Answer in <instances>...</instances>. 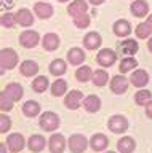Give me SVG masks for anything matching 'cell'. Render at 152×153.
Wrapping results in <instances>:
<instances>
[{"mask_svg":"<svg viewBox=\"0 0 152 153\" xmlns=\"http://www.w3.org/2000/svg\"><path fill=\"white\" fill-rule=\"evenodd\" d=\"M59 124H61V120H59L58 113L51 112V110H46V112L40 113V117H39L40 129H43L46 132H55L59 128Z\"/></svg>","mask_w":152,"mask_h":153,"instance_id":"cell-1","label":"cell"},{"mask_svg":"<svg viewBox=\"0 0 152 153\" xmlns=\"http://www.w3.org/2000/svg\"><path fill=\"white\" fill-rule=\"evenodd\" d=\"M19 62L18 53L11 48H2L0 51V64H2V72L5 70H13Z\"/></svg>","mask_w":152,"mask_h":153,"instance_id":"cell-2","label":"cell"},{"mask_svg":"<svg viewBox=\"0 0 152 153\" xmlns=\"http://www.w3.org/2000/svg\"><path fill=\"white\" fill-rule=\"evenodd\" d=\"M128 128H130V123H128L125 115L117 113L107 120V129L114 134H123L128 131Z\"/></svg>","mask_w":152,"mask_h":153,"instance_id":"cell-3","label":"cell"},{"mask_svg":"<svg viewBox=\"0 0 152 153\" xmlns=\"http://www.w3.org/2000/svg\"><path fill=\"white\" fill-rule=\"evenodd\" d=\"M90 145V139H87L83 134H72L67 139V148L70 153H83Z\"/></svg>","mask_w":152,"mask_h":153,"instance_id":"cell-4","label":"cell"},{"mask_svg":"<svg viewBox=\"0 0 152 153\" xmlns=\"http://www.w3.org/2000/svg\"><path fill=\"white\" fill-rule=\"evenodd\" d=\"M96 62L103 69H109V67H112L117 62V53L111 50V48H103L96 54Z\"/></svg>","mask_w":152,"mask_h":153,"instance_id":"cell-5","label":"cell"},{"mask_svg":"<svg viewBox=\"0 0 152 153\" xmlns=\"http://www.w3.org/2000/svg\"><path fill=\"white\" fill-rule=\"evenodd\" d=\"M83 99H85V96H83L82 91L72 89L64 96V105H66V108H69V110H77L80 107H83Z\"/></svg>","mask_w":152,"mask_h":153,"instance_id":"cell-6","label":"cell"},{"mask_svg":"<svg viewBox=\"0 0 152 153\" xmlns=\"http://www.w3.org/2000/svg\"><path fill=\"white\" fill-rule=\"evenodd\" d=\"M40 42H42V38H40V33L37 30H31V29H27V30L21 32V35H19V45L22 48H27V50L35 48Z\"/></svg>","mask_w":152,"mask_h":153,"instance_id":"cell-7","label":"cell"},{"mask_svg":"<svg viewBox=\"0 0 152 153\" xmlns=\"http://www.w3.org/2000/svg\"><path fill=\"white\" fill-rule=\"evenodd\" d=\"M67 147V139L61 132H53L51 137L48 139V150L50 153H64Z\"/></svg>","mask_w":152,"mask_h":153,"instance_id":"cell-8","label":"cell"},{"mask_svg":"<svg viewBox=\"0 0 152 153\" xmlns=\"http://www.w3.org/2000/svg\"><path fill=\"white\" fill-rule=\"evenodd\" d=\"M5 142L8 145V150H10L11 153H19V152H22V148L27 145L24 136L19 134V132H11L10 136L5 139Z\"/></svg>","mask_w":152,"mask_h":153,"instance_id":"cell-9","label":"cell"},{"mask_svg":"<svg viewBox=\"0 0 152 153\" xmlns=\"http://www.w3.org/2000/svg\"><path fill=\"white\" fill-rule=\"evenodd\" d=\"M128 86H130V80L127 76H123V74H118L115 76H112L111 80V93L120 96V94H125Z\"/></svg>","mask_w":152,"mask_h":153,"instance_id":"cell-10","label":"cell"},{"mask_svg":"<svg viewBox=\"0 0 152 153\" xmlns=\"http://www.w3.org/2000/svg\"><path fill=\"white\" fill-rule=\"evenodd\" d=\"M90 147H91L93 152L96 153H101V152H106V148L109 147V139L106 134L103 132H96L90 137Z\"/></svg>","mask_w":152,"mask_h":153,"instance_id":"cell-11","label":"cell"},{"mask_svg":"<svg viewBox=\"0 0 152 153\" xmlns=\"http://www.w3.org/2000/svg\"><path fill=\"white\" fill-rule=\"evenodd\" d=\"M149 80H151V76L149 74L144 70V69H136V70H133V74L130 76V83L135 86V88H146L147 83H149Z\"/></svg>","mask_w":152,"mask_h":153,"instance_id":"cell-12","label":"cell"},{"mask_svg":"<svg viewBox=\"0 0 152 153\" xmlns=\"http://www.w3.org/2000/svg\"><path fill=\"white\" fill-rule=\"evenodd\" d=\"M131 24H130V21L128 19H117L115 22L112 24V32H114V35L115 37H120V38H125V37H128L131 33Z\"/></svg>","mask_w":152,"mask_h":153,"instance_id":"cell-13","label":"cell"},{"mask_svg":"<svg viewBox=\"0 0 152 153\" xmlns=\"http://www.w3.org/2000/svg\"><path fill=\"white\" fill-rule=\"evenodd\" d=\"M83 46H85V50H88V51H94V50H98L99 46L103 45V37L99 35L98 32H88L87 35L83 37Z\"/></svg>","mask_w":152,"mask_h":153,"instance_id":"cell-14","label":"cell"},{"mask_svg":"<svg viewBox=\"0 0 152 153\" xmlns=\"http://www.w3.org/2000/svg\"><path fill=\"white\" fill-rule=\"evenodd\" d=\"M61 45V38L58 33L55 32H48L42 37V46L45 51H56Z\"/></svg>","mask_w":152,"mask_h":153,"instance_id":"cell-15","label":"cell"},{"mask_svg":"<svg viewBox=\"0 0 152 153\" xmlns=\"http://www.w3.org/2000/svg\"><path fill=\"white\" fill-rule=\"evenodd\" d=\"M45 147H46V139L42 134H32L27 139V148L31 150V153H40L43 152Z\"/></svg>","mask_w":152,"mask_h":153,"instance_id":"cell-16","label":"cell"},{"mask_svg":"<svg viewBox=\"0 0 152 153\" xmlns=\"http://www.w3.org/2000/svg\"><path fill=\"white\" fill-rule=\"evenodd\" d=\"M130 11L135 18H146L149 14V3L146 0H133L130 5Z\"/></svg>","mask_w":152,"mask_h":153,"instance_id":"cell-17","label":"cell"},{"mask_svg":"<svg viewBox=\"0 0 152 153\" xmlns=\"http://www.w3.org/2000/svg\"><path fill=\"white\" fill-rule=\"evenodd\" d=\"M53 5H50L48 2H37L34 5V13L39 19H50L53 16Z\"/></svg>","mask_w":152,"mask_h":153,"instance_id":"cell-18","label":"cell"},{"mask_svg":"<svg viewBox=\"0 0 152 153\" xmlns=\"http://www.w3.org/2000/svg\"><path fill=\"white\" fill-rule=\"evenodd\" d=\"M88 11V2L87 0H72L69 5H67V13L69 16H80V14L87 13Z\"/></svg>","mask_w":152,"mask_h":153,"instance_id":"cell-19","label":"cell"},{"mask_svg":"<svg viewBox=\"0 0 152 153\" xmlns=\"http://www.w3.org/2000/svg\"><path fill=\"white\" fill-rule=\"evenodd\" d=\"M135 150H136V140L131 136H123L117 140L118 153H133Z\"/></svg>","mask_w":152,"mask_h":153,"instance_id":"cell-20","label":"cell"},{"mask_svg":"<svg viewBox=\"0 0 152 153\" xmlns=\"http://www.w3.org/2000/svg\"><path fill=\"white\" fill-rule=\"evenodd\" d=\"M85 59H87V54H85V51L82 50V48L79 46H74L70 48V50L67 51V62L72 65H82Z\"/></svg>","mask_w":152,"mask_h":153,"instance_id":"cell-21","label":"cell"},{"mask_svg":"<svg viewBox=\"0 0 152 153\" xmlns=\"http://www.w3.org/2000/svg\"><path fill=\"white\" fill-rule=\"evenodd\" d=\"M39 69H40L39 64H37L35 61H32V59H26L19 64V74L22 76H27V78H31V76L39 74Z\"/></svg>","mask_w":152,"mask_h":153,"instance_id":"cell-22","label":"cell"},{"mask_svg":"<svg viewBox=\"0 0 152 153\" xmlns=\"http://www.w3.org/2000/svg\"><path fill=\"white\" fill-rule=\"evenodd\" d=\"M16 22L21 27H31L34 24V13L29 8H21L16 11Z\"/></svg>","mask_w":152,"mask_h":153,"instance_id":"cell-23","label":"cell"},{"mask_svg":"<svg viewBox=\"0 0 152 153\" xmlns=\"http://www.w3.org/2000/svg\"><path fill=\"white\" fill-rule=\"evenodd\" d=\"M2 91H3V93H7L8 97H11L15 102L21 100L22 96H24V88H22L19 83H15V81H13V83H8Z\"/></svg>","mask_w":152,"mask_h":153,"instance_id":"cell-24","label":"cell"},{"mask_svg":"<svg viewBox=\"0 0 152 153\" xmlns=\"http://www.w3.org/2000/svg\"><path fill=\"white\" fill-rule=\"evenodd\" d=\"M83 108L87 110L88 113L99 112V110H101V99H99L96 94L85 96V99H83Z\"/></svg>","mask_w":152,"mask_h":153,"instance_id":"cell-25","label":"cell"},{"mask_svg":"<svg viewBox=\"0 0 152 153\" xmlns=\"http://www.w3.org/2000/svg\"><path fill=\"white\" fill-rule=\"evenodd\" d=\"M40 104L37 100H26L22 104V113L26 115L27 118H35V117H40Z\"/></svg>","mask_w":152,"mask_h":153,"instance_id":"cell-26","label":"cell"},{"mask_svg":"<svg viewBox=\"0 0 152 153\" xmlns=\"http://www.w3.org/2000/svg\"><path fill=\"white\" fill-rule=\"evenodd\" d=\"M50 93H51V96H55V97L66 96L69 93V91H67V81H66L64 78L55 80L53 83H51V86H50Z\"/></svg>","mask_w":152,"mask_h":153,"instance_id":"cell-27","label":"cell"},{"mask_svg":"<svg viewBox=\"0 0 152 153\" xmlns=\"http://www.w3.org/2000/svg\"><path fill=\"white\" fill-rule=\"evenodd\" d=\"M31 86H32V89H34V93L42 94V93H45L51 85H50V80H48L46 75H39V76H35V78L32 80Z\"/></svg>","mask_w":152,"mask_h":153,"instance_id":"cell-28","label":"cell"},{"mask_svg":"<svg viewBox=\"0 0 152 153\" xmlns=\"http://www.w3.org/2000/svg\"><path fill=\"white\" fill-rule=\"evenodd\" d=\"M48 70L53 76H63L66 72H67V62L64 59H53L50 62Z\"/></svg>","mask_w":152,"mask_h":153,"instance_id":"cell-29","label":"cell"},{"mask_svg":"<svg viewBox=\"0 0 152 153\" xmlns=\"http://www.w3.org/2000/svg\"><path fill=\"white\" fill-rule=\"evenodd\" d=\"M120 48H122V53L125 56H135L138 51H139V43H138L135 38H125L122 43H120Z\"/></svg>","mask_w":152,"mask_h":153,"instance_id":"cell-30","label":"cell"},{"mask_svg":"<svg viewBox=\"0 0 152 153\" xmlns=\"http://www.w3.org/2000/svg\"><path fill=\"white\" fill-rule=\"evenodd\" d=\"M136 67H138V61L131 56H127V57H123V59L120 61V64H118V72L125 75V74H128V72L136 70Z\"/></svg>","mask_w":152,"mask_h":153,"instance_id":"cell-31","label":"cell"},{"mask_svg":"<svg viewBox=\"0 0 152 153\" xmlns=\"http://www.w3.org/2000/svg\"><path fill=\"white\" fill-rule=\"evenodd\" d=\"M75 78L80 83H87L93 78V70L90 65H79V69L75 70Z\"/></svg>","mask_w":152,"mask_h":153,"instance_id":"cell-32","label":"cell"},{"mask_svg":"<svg viewBox=\"0 0 152 153\" xmlns=\"http://www.w3.org/2000/svg\"><path fill=\"white\" fill-rule=\"evenodd\" d=\"M91 81H93V85L94 86H106L107 83H109V74H107V70L106 69H98V70H94L93 72V78H91Z\"/></svg>","mask_w":152,"mask_h":153,"instance_id":"cell-33","label":"cell"},{"mask_svg":"<svg viewBox=\"0 0 152 153\" xmlns=\"http://www.w3.org/2000/svg\"><path fill=\"white\" fill-rule=\"evenodd\" d=\"M151 99H152V91H151V89L141 88V89L135 94V104L139 105V107H146V105L149 104Z\"/></svg>","mask_w":152,"mask_h":153,"instance_id":"cell-34","label":"cell"},{"mask_svg":"<svg viewBox=\"0 0 152 153\" xmlns=\"http://www.w3.org/2000/svg\"><path fill=\"white\" fill-rule=\"evenodd\" d=\"M0 24H2V27L5 29H11L16 26V13H2V16H0Z\"/></svg>","mask_w":152,"mask_h":153,"instance_id":"cell-35","label":"cell"},{"mask_svg":"<svg viewBox=\"0 0 152 153\" xmlns=\"http://www.w3.org/2000/svg\"><path fill=\"white\" fill-rule=\"evenodd\" d=\"M13 105H15V100H13L11 97H8L7 93H0V108H2V112H10V110H13Z\"/></svg>","mask_w":152,"mask_h":153,"instance_id":"cell-36","label":"cell"},{"mask_svg":"<svg viewBox=\"0 0 152 153\" xmlns=\"http://www.w3.org/2000/svg\"><path fill=\"white\" fill-rule=\"evenodd\" d=\"M90 22H91V18L88 16V13H83V14H80V16H75L74 18V26L77 27V29L88 27Z\"/></svg>","mask_w":152,"mask_h":153,"instance_id":"cell-37","label":"cell"},{"mask_svg":"<svg viewBox=\"0 0 152 153\" xmlns=\"http://www.w3.org/2000/svg\"><path fill=\"white\" fill-rule=\"evenodd\" d=\"M135 32H136V37H138V38H149V37H151V33H152V32H151V29H149V26L146 24V21L138 24Z\"/></svg>","mask_w":152,"mask_h":153,"instance_id":"cell-38","label":"cell"},{"mask_svg":"<svg viewBox=\"0 0 152 153\" xmlns=\"http://www.w3.org/2000/svg\"><path fill=\"white\" fill-rule=\"evenodd\" d=\"M10 129H11V118L5 115V112H2L0 113V132L7 134Z\"/></svg>","mask_w":152,"mask_h":153,"instance_id":"cell-39","label":"cell"},{"mask_svg":"<svg viewBox=\"0 0 152 153\" xmlns=\"http://www.w3.org/2000/svg\"><path fill=\"white\" fill-rule=\"evenodd\" d=\"M13 7H15V0H2V8L3 10H8V11H10Z\"/></svg>","mask_w":152,"mask_h":153,"instance_id":"cell-40","label":"cell"},{"mask_svg":"<svg viewBox=\"0 0 152 153\" xmlns=\"http://www.w3.org/2000/svg\"><path fill=\"white\" fill-rule=\"evenodd\" d=\"M144 110H146V117L149 118V120H152V99L149 100V104L144 107Z\"/></svg>","mask_w":152,"mask_h":153,"instance_id":"cell-41","label":"cell"},{"mask_svg":"<svg viewBox=\"0 0 152 153\" xmlns=\"http://www.w3.org/2000/svg\"><path fill=\"white\" fill-rule=\"evenodd\" d=\"M106 0H88L90 5H93V7H98V5H103Z\"/></svg>","mask_w":152,"mask_h":153,"instance_id":"cell-42","label":"cell"},{"mask_svg":"<svg viewBox=\"0 0 152 153\" xmlns=\"http://www.w3.org/2000/svg\"><path fill=\"white\" fill-rule=\"evenodd\" d=\"M7 148H8V145H7V142L3 140L2 143H0V153H8V150H7Z\"/></svg>","mask_w":152,"mask_h":153,"instance_id":"cell-43","label":"cell"},{"mask_svg":"<svg viewBox=\"0 0 152 153\" xmlns=\"http://www.w3.org/2000/svg\"><path fill=\"white\" fill-rule=\"evenodd\" d=\"M146 24H147V26H149L151 32H152V14H149V16L146 18Z\"/></svg>","mask_w":152,"mask_h":153,"instance_id":"cell-44","label":"cell"},{"mask_svg":"<svg viewBox=\"0 0 152 153\" xmlns=\"http://www.w3.org/2000/svg\"><path fill=\"white\" fill-rule=\"evenodd\" d=\"M147 50H149V53H152V35L149 37V42H147Z\"/></svg>","mask_w":152,"mask_h":153,"instance_id":"cell-45","label":"cell"},{"mask_svg":"<svg viewBox=\"0 0 152 153\" xmlns=\"http://www.w3.org/2000/svg\"><path fill=\"white\" fill-rule=\"evenodd\" d=\"M59 3H66V2H69V0H58Z\"/></svg>","mask_w":152,"mask_h":153,"instance_id":"cell-46","label":"cell"},{"mask_svg":"<svg viewBox=\"0 0 152 153\" xmlns=\"http://www.w3.org/2000/svg\"><path fill=\"white\" fill-rule=\"evenodd\" d=\"M104 153H118V152H112V150H111V152H104Z\"/></svg>","mask_w":152,"mask_h":153,"instance_id":"cell-47","label":"cell"}]
</instances>
